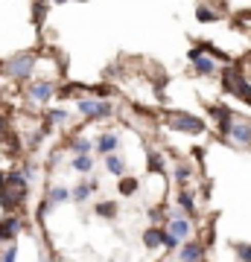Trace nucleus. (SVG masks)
Returning <instances> with one entry per match:
<instances>
[{"label": "nucleus", "mask_w": 251, "mask_h": 262, "mask_svg": "<svg viewBox=\"0 0 251 262\" xmlns=\"http://www.w3.org/2000/svg\"><path fill=\"white\" fill-rule=\"evenodd\" d=\"M210 114L216 117V125H219V131H225V125H228V122L237 117V114H234L231 108H225V105H214V108H210Z\"/></svg>", "instance_id": "14"}, {"label": "nucleus", "mask_w": 251, "mask_h": 262, "mask_svg": "<svg viewBox=\"0 0 251 262\" xmlns=\"http://www.w3.org/2000/svg\"><path fill=\"white\" fill-rule=\"evenodd\" d=\"M161 245H164V248H169V251H176V248H178L181 242H178L176 236H169L167 230H164V242H161Z\"/></svg>", "instance_id": "27"}, {"label": "nucleus", "mask_w": 251, "mask_h": 262, "mask_svg": "<svg viewBox=\"0 0 251 262\" xmlns=\"http://www.w3.org/2000/svg\"><path fill=\"white\" fill-rule=\"evenodd\" d=\"M161 242H164V230L161 227H149L146 233H143V245L146 248H161Z\"/></svg>", "instance_id": "17"}, {"label": "nucleus", "mask_w": 251, "mask_h": 262, "mask_svg": "<svg viewBox=\"0 0 251 262\" xmlns=\"http://www.w3.org/2000/svg\"><path fill=\"white\" fill-rule=\"evenodd\" d=\"M38 70V56L35 53H15L0 64V76H6L12 82H29Z\"/></svg>", "instance_id": "1"}, {"label": "nucleus", "mask_w": 251, "mask_h": 262, "mask_svg": "<svg viewBox=\"0 0 251 262\" xmlns=\"http://www.w3.org/2000/svg\"><path fill=\"white\" fill-rule=\"evenodd\" d=\"M225 137L234 143V146H242V149H251V120L245 117H234L222 131Z\"/></svg>", "instance_id": "5"}, {"label": "nucleus", "mask_w": 251, "mask_h": 262, "mask_svg": "<svg viewBox=\"0 0 251 262\" xmlns=\"http://www.w3.org/2000/svg\"><path fill=\"white\" fill-rule=\"evenodd\" d=\"M167 125L172 131H184V134H202L205 131V120L196 117V114H187V111H172L167 117Z\"/></svg>", "instance_id": "4"}, {"label": "nucleus", "mask_w": 251, "mask_h": 262, "mask_svg": "<svg viewBox=\"0 0 251 262\" xmlns=\"http://www.w3.org/2000/svg\"><path fill=\"white\" fill-rule=\"evenodd\" d=\"M187 58H190V64H193V73H196V76H214V73H219V61H216L210 53H205L202 41L190 47Z\"/></svg>", "instance_id": "3"}, {"label": "nucleus", "mask_w": 251, "mask_h": 262, "mask_svg": "<svg viewBox=\"0 0 251 262\" xmlns=\"http://www.w3.org/2000/svg\"><path fill=\"white\" fill-rule=\"evenodd\" d=\"M56 94H59V88H56L53 79H29L27 91H24L29 105H47Z\"/></svg>", "instance_id": "2"}, {"label": "nucleus", "mask_w": 251, "mask_h": 262, "mask_svg": "<svg viewBox=\"0 0 251 262\" xmlns=\"http://www.w3.org/2000/svg\"><path fill=\"white\" fill-rule=\"evenodd\" d=\"M44 15H47V6L41 3V0H35V20H38V24L44 20Z\"/></svg>", "instance_id": "28"}, {"label": "nucleus", "mask_w": 251, "mask_h": 262, "mask_svg": "<svg viewBox=\"0 0 251 262\" xmlns=\"http://www.w3.org/2000/svg\"><path fill=\"white\" fill-rule=\"evenodd\" d=\"M70 163H73V169H76V172H82V175H88V172L93 169V158H91V155H73Z\"/></svg>", "instance_id": "18"}, {"label": "nucleus", "mask_w": 251, "mask_h": 262, "mask_svg": "<svg viewBox=\"0 0 251 262\" xmlns=\"http://www.w3.org/2000/svg\"><path fill=\"white\" fill-rule=\"evenodd\" d=\"M149 215H152V222H164V210H161V207H155Z\"/></svg>", "instance_id": "29"}, {"label": "nucleus", "mask_w": 251, "mask_h": 262, "mask_svg": "<svg viewBox=\"0 0 251 262\" xmlns=\"http://www.w3.org/2000/svg\"><path fill=\"white\" fill-rule=\"evenodd\" d=\"M53 3H70V0H53Z\"/></svg>", "instance_id": "30"}, {"label": "nucleus", "mask_w": 251, "mask_h": 262, "mask_svg": "<svg viewBox=\"0 0 251 262\" xmlns=\"http://www.w3.org/2000/svg\"><path fill=\"white\" fill-rule=\"evenodd\" d=\"M225 9H214L207 0H202V3H196V20L199 24H216V20L222 18Z\"/></svg>", "instance_id": "10"}, {"label": "nucleus", "mask_w": 251, "mask_h": 262, "mask_svg": "<svg viewBox=\"0 0 251 262\" xmlns=\"http://www.w3.org/2000/svg\"><path fill=\"white\" fill-rule=\"evenodd\" d=\"M76 111L82 114L85 120H108L114 108L105 99H76Z\"/></svg>", "instance_id": "6"}, {"label": "nucleus", "mask_w": 251, "mask_h": 262, "mask_svg": "<svg viewBox=\"0 0 251 262\" xmlns=\"http://www.w3.org/2000/svg\"><path fill=\"white\" fill-rule=\"evenodd\" d=\"M47 201H50V204H65V201H70V189L67 187H53L50 195H47Z\"/></svg>", "instance_id": "19"}, {"label": "nucleus", "mask_w": 251, "mask_h": 262, "mask_svg": "<svg viewBox=\"0 0 251 262\" xmlns=\"http://www.w3.org/2000/svg\"><path fill=\"white\" fill-rule=\"evenodd\" d=\"M167 233L176 236L178 242H187V239H190V233H193V222H190V215H184V213H169V219H167Z\"/></svg>", "instance_id": "7"}, {"label": "nucleus", "mask_w": 251, "mask_h": 262, "mask_svg": "<svg viewBox=\"0 0 251 262\" xmlns=\"http://www.w3.org/2000/svg\"><path fill=\"white\" fill-rule=\"evenodd\" d=\"M234 251H237V259L240 262H251V245L248 242H234Z\"/></svg>", "instance_id": "24"}, {"label": "nucleus", "mask_w": 251, "mask_h": 262, "mask_svg": "<svg viewBox=\"0 0 251 262\" xmlns=\"http://www.w3.org/2000/svg\"><path fill=\"white\" fill-rule=\"evenodd\" d=\"M181 262H205V245L199 242H184L181 245V253H178Z\"/></svg>", "instance_id": "11"}, {"label": "nucleus", "mask_w": 251, "mask_h": 262, "mask_svg": "<svg viewBox=\"0 0 251 262\" xmlns=\"http://www.w3.org/2000/svg\"><path fill=\"white\" fill-rule=\"evenodd\" d=\"M67 146H70L73 155H91V151H93V140H88V137H73Z\"/></svg>", "instance_id": "15"}, {"label": "nucleus", "mask_w": 251, "mask_h": 262, "mask_svg": "<svg viewBox=\"0 0 251 262\" xmlns=\"http://www.w3.org/2000/svg\"><path fill=\"white\" fill-rule=\"evenodd\" d=\"M149 172H164V158H161L158 151H152V155H149Z\"/></svg>", "instance_id": "26"}, {"label": "nucleus", "mask_w": 251, "mask_h": 262, "mask_svg": "<svg viewBox=\"0 0 251 262\" xmlns=\"http://www.w3.org/2000/svg\"><path fill=\"white\" fill-rule=\"evenodd\" d=\"M96 215H100V219H117V204H114V201L96 204Z\"/></svg>", "instance_id": "21"}, {"label": "nucleus", "mask_w": 251, "mask_h": 262, "mask_svg": "<svg viewBox=\"0 0 251 262\" xmlns=\"http://www.w3.org/2000/svg\"><path fill=\"white\" fill-rule=\"evenodd\" d=\"M15 259H18V245L6 242V248L0 251V262H15Z\"/></svg>", "instance_id": "25"}, {"label": "nucleus", "mask_w": 251, "mask_h": 262, "mask_svg": "<svg viewBox=\"0 0 251 262\" xmlns=\"http://www.w3.org/2000/svg\"><path fill=\"white\" fill-rule=\"evenodd\" d=\"M93 189H96V184H91V181H82V184H76V187L70 189V201L82 204V201H88V198L93 195Z\"/></svg>", "instance_id": "12"}, {"label": "nucleus", "mask_w": 251, "mask_h": 262, "mask_svg": "<svg viewBox=\"0 0 251 262\" xmlns=\"http://www.w3.org/2000/svg\"><path fill=\"white\" fill-rule=\"evenodd\" d=\"M44 117H47V120H44V128H41L44 134L53 128V125H65V122H67V111H65V108H53V111H47Z\"/></svg>", "instance_id": "13"}, {"label": "nucleus", "mask_w": 251, "mask_h": 262, "mask_svg": "<svg viewBox=\"0 0 251 262\" xmlns=\"http://www.w3.org/2000/svg\"><path fill=\"white\" fill-rule=\"evenodd\" d=\"M190 175H193V166H190V163H178V166L172 169V178H176L178 184H184Z\"/></svg>", "instance_id": "23"}, {"label": "nucleus", "mask_w": 251, "mask_h": 262, "mask_svg": "<svg viewBox=\"0 0 251 262\" xmlns=\"http://www.w3.org/2000/svg\"><path fill=\"white\" fill-rule=\"evenodd\" d=\"M105 169H108L111 175H117V178H123V175H126V163H123L117 155H105Z\"/></svg>", "instance_id": "16"}, {"label": "nucleus", "mask_w": 251, "mask_h": 262, "mask_svg": "<svg viewBox=\"0 0 251 262\" xmlns=\"http://www.w3.org/2000/svg\"><path fill=\"white\" fill-rule=\"evenodd\" d=\"M21 227H24V222H21L18 215H6V219L0 222V245L15 242V236L21 233Z\"/></svg>", "instance_id": "8"}, {"label": "nucleus", "mask_w": 251, "mask_h": 262, "mask_svg": "<svg viewBox=\"0 0 251 262\" xmlns=\"http://www.w3.org/2000/svg\"><path fill=\"white\" fill-rule=\"evenodd\" d=\"M178 207H181V210H184L187 215H193V210H196V198L190 195L187 189H181V192H178Z\"/></svg>", "instance_id": "20"}, {"label": "nucleus", "mask_w": 251, "mask_h": 262, "mask_svg": "<svg viewBox=\"0 0 251 262\" xmlns=\"http://www.w3.org/2000/svg\"><path fill=\"white\" fill-rule=\"evenodd\" d=\"M248 18H251V15H248Z\"/></svg>", "instance_id": "31"}, {"label": "nucleus", "mask_w": 251, "mask_h": 262, "mask_svg": "<svg viewBox=\"0 0 251 262\" xmlns=\"http://www.w3.org/2000/svg\"><path fill=\"white\" fill-rule=\"evenodd\" d=\"M120 149V140H117V134H111V131H105V134H100L96 140H93V151H100V155H114V151Z\"/></svg>", "instance_id": "9"}, {"label": "nucleus", "mask_w": 251, "mask_h": 262, "mask_svg": "<svg viewBox=\"0 0 251 262\" xmlns=\"http://www.w3.org/2000/svg\"><path fill=\"white\" fill-rule=\"evenodd\" d=\"M117 192H120V195H134V192H138V178H123L120 181V187H117Z\"/></svg>", "instance_id": "22"}]
</instances>
